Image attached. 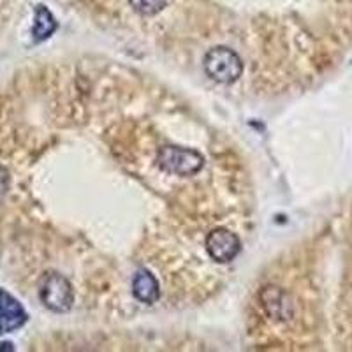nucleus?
Returning <instances> with one entry per match:
<instances>
[{
    "label": "nucleus",
    "instance_id": "nucleus-1",
    "mask_svg": "<svg viewBox=\"0 0 352 352\" xmlns=\"http://www.w3.org/2000/svg\"><path fill=\"white\" fill-rule=\"evenodd\" d=\"M204 71L217 83H234L243 72V62L238 53L226 46H217L204 56Z\"/></svg>",
    "mask_w": 352,
    "mask_h": 352
},
{
    "label": "nucleus",
    "instance_id": "nucleus-2",
    "mask_svg": "<svg viewBox=\"0 0 352 352\" xmlns=\"http://www.w3.org/2000/svg\"><path fill=\"white\" fill-rule=\"evenodd\" d=\"M157 164L162 171L178 176H190L201 171L204 159L199 152L182 146H162L157 153Z\"/></svg>",
    "mask_w": 352,
    "mask_h": 352
},
{
    "label": "nucleus",
    "instance_id": "nucleus-3",
    "mask_svg": "<svg viewBox=\"0 0 352 352\" xmlns=\"http://www.w3.org/2000/svg\"><path fill=\"white\" fill-rule=\"evenodd\" d=\"M39 298L48 310L55 314L69 312L74 303V292L65 276L58 273H48L41 282Z\"/></svg>",
    "mask_w": 352,
    "mask_h": 352
},
{
    "label": "nucleus",
    "instance_id": "nucleus-4",
    "mask_svg": "<svg viewBox=\"0 0 352 352\" xmlns=\"http://www.w3.org/2000/svg\"><path fill=\"white\" fill-rule=\"evenodd\" d=\"M241 241L228 229H215L206 238V252L215 263L228 264L240 254Z\"/></svg>",
    "mask_w": 352,
    "mask_h": 352
},
{
    "label": "nucleus",
    "instance_id": "nucleus-5",
    "mask_svg": "<svg viewBox=\"0 0 352 352\" xmlns=\"http://www.w3.org/2000/svg\"><path fill=\"white\" fill-rule=\"evenodd\" d=\"M27 322V312L16 298L0 291V335L20 329Z\"/></svg>",
    "mask_w": 352,
    "mask_h": 352
},
{
    "label": "nucleus",
    "instance_id": "nucleus-6",
    "mask_svg": "<svg viewBox=\"0 0 352 352\" xmlns=\"http://www.w3.org/2000/svg\"><path fill=\"white\" fill-rule=\"evenodd\" d=\"M132 294L141 301V303H155L160 296L159 284L155 276L146 270H140L132 278Z\"/></svg>",
    "mask_w": 352,
    "mask_h": 352
},
{
    "label": "nucleus",
    "instance_id": "nucleus-7",
    "mask_svg": "<svg viewBox=\"0 0 352 352\" xmlns=\"http://www.w3.org/2000/svg\"><path fill=\"white\" fill-rule=\"evenodd\" d=\"M56 30V21L53 14L50 12L48 8L44 6H37L36 8V18H34V28L32 36L36 41L48 39L53 32Z\"/></svg>",
    "mask_w": 352,
    "mask_h": 352
},
{
    "label": "nucleus",
    "instance_id": "nucleus-8",
    "mask_svg": "<svg viewBox=\"0 0 352 352\" xmlns=\"http://www.w3.org/2000/svg\"><path fill=\"white\" fill-rule=\"evenodd\" d=\"M263 305L268 310L270 316L282 317L285 319L287 316V305L284 303V292H280L276 287H268L263 292Z\"/></svg>",
    "mask_w": 352,
    "mask_h": 352
},
{
    "label": "nucleus",
    "instance_id": "nucleus-9",
    "mask_svg": "<svg viewBox=\"0 0 352 352\" xmlns=\"http://www.w3.org/2000/svg\"><path fill=\"white\" fill-rule=\"evenodd\" d=\"M129 4L141 16H155L166 8L168 0H129Z\"/></svg>",
    "mask_w": 352,
    "mask_h": 352
},
{
    "label": "nucleus",
    "instance_id": "nucleus-10",
    "mask_svg": "<svg viewBox=\"0 0 352 352\" xmlns=\"http://www.w3.org/2000/svg\"><path fill=\"white\" fill-rule=\"evenodd\" d=\"M8 188H9V175L6 171V168L0 166V199L8 194Z\"/></svg>",
    "mask_w": 352,
    "mask_h": 352
}]
</instances>
